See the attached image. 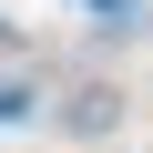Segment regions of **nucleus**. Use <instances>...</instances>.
<instances>
[{
    "label": "nucleus",
    "instance_id": "nucleus-1",
    "mask_svg": "<svg viewBox=\"0 0 153 153\" xmlns=\"http://www.w3.org/2000/svg\"><path fill=\"white\" fill-rule=\"evenodd\" d=\"M123 112H133V92L112 82V71H71V82H51V112H41V123H51L61 143H112Z\"/></svg>",
    "mask_w": 153,
    "mask_h": 153
},
{
    "label": "nucleus",
    "instance_id": "nucleus-2",
    "mask_svg": "<svg viewBox=\"0 0 153 153\" xmlns=\"http://www.w3.org/2000/svg\"><path fill=\"white\" fill-rule=\"evenodd\" d=\"M51 92H41V61H0V133L10 123H41Z\"/></svg>",
    "mask_w": 153,
    "mask_h": 153
}]
</instances>
